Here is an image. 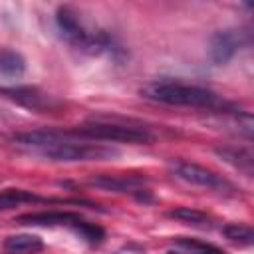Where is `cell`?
<instances>
[{"label":"cell","instance_id":"obj_4","mask_svg":"<svg viewBox=\"0 0 254 254\" xmlns=\"http://www.w3.org/2000/svg\"><path fill=\"white\" fill-rule=\"evenodd\" d=\"M171 171L177 179L194 185V187H204L210 190H218V192H234V185L230 181H226L224 177L216 175L214 171L200 167L196 163H189V161H173L171 163Z\"/></svg>","mask_w":254,"mask_h":254},{"label":"cell","instance_id":"obj_7","mask_svg":"<svg viewBox=\"0 0 254 254\" xmlns=\"http://www.w3.org/2000/svg\"><path fill=\"white\" fill-rule=\"evenodd\" d=\"M246 44V32L242 30H218L210 36L208 42V56L214 65L228 64L238 50Z\"/></svg>","mask_w":254,"mask_h":254},{"label":"cell","instance_id":"obj_1","mask_svg":"<svg viewBox=\"0 0 254 254\" xmlns=\"http://www.w3.org/2000/svg\"><path fill=\"white\" fill-rule=\"evenodd\" d=\"M141 95L155 103L165 105H179V107H196V109H210L226 113L234 109L232 103L222 99L212 89L190 85L183 81H149L141 87Z\"/></svg>","mask_w":254,"mask_h":254},{"label":"cell","instance_id":"obj_11","mask_svg":"<svg viewBox=\"0 0 254 254\" xmlns=\"http://www.w3.org/2000/svg\"><path fill=\"white\" fill-rule=\"evenodd\" d=\"M6 254H36L44 248V242L36 234H12L2 242Z\"/></svg>","mask_w":254,"mask_h":254},{"label":"cell","instance_id":"obj_9","mask_svg":"<svg viewBox=\"0 0 254 254\" xmlns=\"http://www.w3.org/2000/svg\"><path fill=\"white\" fill-rule=\"evenodd\" d=\"M83 220L85 218L81 214L69 212V210H40V212L20 214V216L14 218V222H18V224H28V226H67L71 230Z\"/></svg>","mask_w":254,"mask_h":254},{"label":"cell","instance_id":"obj_12","mask_svg":"<svg viewBox=\"0 0 254 254\" xmlns=\"http://www.w3.org/2000/svg\"><path fill=\"white\" fill-rule=\"evenodd\" d=\"M26 202H58V200L40 196L32 190H26V189H6L0 192V212L14 208V206H20V204H26Z\"/></svg>","mask_w":254,"mask_h":254},{"label":"cell","instance_id":"obj_14","mask_svg":"<svg viewBox=\"0 0 254 254\" xmlns=\"http://www.w3.org/2000/svg\"><path fill=\"white\" fill-rule=\"evenodd\" d=\"M167 254H222L220 248L200 242V240H192V238H177L175 244L167 250Z\"/></svg>","mask_w":254,"mask_h":254},{"label":"cell","instance_id":"obj_2","mask_svg":"<svg viewBox=\"0 0 254 254\" xmlns=\"http://www.w3.org/2000/svg\"><path fill=\"white\" fill-rule=\"evenodd\" d=\"M36 155L56 163H81V161H107L117 157L119 151L103 143L75 139L65 131H56V139L46 147L38 149Z\"/></svg>","mask_w":254,"mask_h":254},{"label":"cell","instance_id":"obj_16","mask_svg":"<svg viewBox=\"0 0 254 254\" xmlns=\"http://www.w3.org/2000/svg\"><path fill=\"white\" fill-rule=\"evenodd\" d=\"M222 236L228 242L240 244V246H250L254 242V230L246 224H226L222 226Z\"/></svg>","mask_w":254,"mask_h":254},{"label":"cell","instance_id":"obj_10","mask_svg":"<svg viewBox=\"0 0 254 254\" xmlns=\"http://www.w3.org/2000/svg\"><path fill=\"white\" fill-rule=\"evenodd\" d=\"M214 153L228 163L230 167L238 169L240 173H244L246 177H252L254 173V155L248 147H236V145H224V147H216Z\"/></svg>","mask_w":254,"mask_h":254},{"label":"cell","instance_id":"obj_15","mask_svg":"<svg viewBox=\"0 0 254 254\" xmlns=\"http://www.w3.org/2000/svg\"><path fill=\"white\" fill-rule=\"evenodd\" d=\"M167 216H169V218H175V220H179V222H183V224H190V226H200V228L210 226L208 216H206L204 212L196 210V208H190V206L173 208V210L167 212Z\"/></svg>","mask_w":254,"mask_h":254},{"label":"cell","instance_id":"obj_8","mask_svg":"<svg viewBox=\"0 0 254 254\" xmlns=\"http://www.w3.org/2000/svg\"><path fill=\"white\" fill-rule=\"evenodd\" d=\"M0 95L26 107V109H32V111H50V109H56L60 105L58 99H54L52 95H48V93H44L32 85L0 87Z\"/></svg>","mask_w":254,"mask_h":254},{"label":"cell","instance_id":"obj_6","mask_svg":"<svg viewBox=\"0 0 254 254\" xmlns=\"http://www.w3.org/2000/svg\"><path fill=\"white\" fill-rule=\"evenodd\" d=\"M89 187L109 190V192H129L141 202H151V190L147 189V179L139 175H95L87 179Z\"/></svg>","mask_w":254,"mask_h":254},{"label":"cell","instance_id":"obj_5","mask_svg":"<svg viewBox=\"0 0 254 254\" xmlns=\"http://www.w3.org/2000/svg\"><path fill=\"white\" fill-rule=\"evenodd\" d=\"M56 26L62 32L64 40L67 44H71L73 48L93 56L95 52V32H89L83 28V24L79 22L77 14L69 8V6H62L56 12Z\"/></svg>","mask_w":254,"mask_h":254},{"label":"cell","instance_id":"obj_17","mask_svg":"<svg viewBox=\"0 0 254 254\" xmlns=\"http://www.w3.org/2000/svg\"><path fill=\"white\" fill-rule=\"evenodd\" d=\"M73 232H75L79 238H83L85 242H89V244H99V242H103V238H105V230H103L99 224H93V222H87V220L79 222V224L73 228Z\"/></svg>","mask_w":254,"mask_h":254},{"label":"cell","instance_id":"obj_13","mask_svg":"<svg viewBox=\"0 0 254 254\" xmlns=\"http://www.w3.org/2000/svg\"><path fill=\"white\" fill-rule=\"evenodd\" d=\"M26 71V60L20 52L0 48V73L6 77H20Z\"/></svg>","mask_w":254,"mask_h":254},{"label":"cell","instance_id":"obj_3","mask_svg":"<svg viewBox=\"0 0 254 254\" xmlns=\"http://www.w3.org/2000/svg\"><path fill=\"white\" fill-rule=\"evenodd\" d=\"M67 135L83 141H95V143H131V145H149L155 141V137L141 127H131L123 123H111L93 119L81 127L67 129Z\"/></svg>","mask_w":254,"mask_h":254}]
</instances>
